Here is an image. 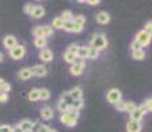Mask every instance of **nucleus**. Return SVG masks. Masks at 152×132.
Listing matches in <instances>:
<instances>
[{"label":"nucleus","instance_id":"nucleus-1","mask_svg":"<svg viewBox=\"0 0 152 132\" xmlns=\"http://www.w3.org/2000/svg\"><path fill=\"white\" fill-rule=\"evenodd\" d=\"M90 46L94 49H97L98 52L104 50L107 48V39L103 33H95L90 39Z\"/></svg>","mask_w":152,"mask_h":132},{"label":"nucleus","instance_id":"nucleus-2","mask_svg":"<svg viewBox=\"0 0 152 132\" xmlns=\"http://www.w3.org/2000/svg\"><path fill=\"white\" fill-rule=\"evenodd\" d=\"M8 52H10V57L12 58V60L19 61L25 55V53H27V48H25L24 45H21V44H17L15 48H12L11 50H8Z\"/></svg>","mask_w":152,"mask_h":132},{"label":"nucleus","instance_id":"nucleus-3","mask_svg":"<svg viewBox=\"0 0 152 132\" xmlns=\"http://www.w3.org/2000/svg\"><path fill=\"white\" fill-rule=\"evenodd\" d=\"M135 41L140 45V48H143V46H148L151 44V34L147 33V32H144V31H140V32L136 33Z\"/></svg>","mask_w":152,"mask_h":132},{"label":"nucleus","instance_id":"nucleus-4","mask_svg":"<svg viewBox=\"0 0 152 132\" xmlns=\"http://www.w3.org/2000/svg\"><path fill=\"white\" fill-rule=\"evenodd\" d=\"M106 98H107V102H109V103L115 104L116 102L122 101V93L119 89H111V90H109V93H107Z\"/></svg>","mask_w":152,"mask_h":132},{"label":"nucleus","instance_id":"nucleus-5","mask_svg":"<svg viewBox=\"0 0 152 132\" xmlns=\"http://www.w3.org/2000/svg\"><path fill=\"white\" fill-rule=\"evenodd\" d=\"M60 122L62 123L64 125H66V127H75V125H77V119L72 118V116H70L68 112L61 114V116H60Z\"/></svg>","mask_w":152,"mask_h":132},{"label":"nucleus","instance_id":"nucleus-6","mask_svg":"<svg viewBox=\"0 0 152 132\" xmlns=\"http://www.w3.org/2000/svg\"><path fill=\"white\" fill-rule=\"evenodd\" d=\"M16 45H17V40L12 34H8V36H5L4 39H3V46H4L7 50H11V49L15 48Z\"/></svg>","mask_w":152,"mask_h":132},{"label":"nucleus","instance_id":"nucleus-7","mask_svg":"<svg viewBox=\"0 0 152 132\" xmlns=\"http://www.w3.org/2000/svg\"><path fill=\"white\" fill-rule=\"evenodd\" d=\"M39 57H40V60H41L42 62H50V61L53 60V52H52L50 49H48V48H44V49L40 50Z\"/></svg>","mask_w":152,"mask_h":132},{"label":"nucleus","instance_id":"nucleus-8","mask_svg":"<svg viewBox=\"0 0 152 132\" xmlns=\"http://www.w3.org/2000/svg\"><path fill=\"white\" fill-rule=\"evenodd\" d=\"M32 75H36V77H45L48 74V69L44 65H34L33 67H31Z\"/></svg>","mask_w":152,"mask_h":132},{"label":"nucleus","instance_id":"nucleus-9","mask_svg":"<svg viewBox=\"0 0 152 132\" xmlns=\"http://www.w3.org/2000/svg\"><path fill=\"white\" fill-rule=\"evenodd\" d=\"M53 115H54V111L52 107H49V106H45V107L41 108V112H40V116H41V119L44 120H50L53 119Z\"/></svg>","mask_w":152,"mask_h":132},{"label":"nucleus","instance_id":"nucleus-10","mask_svg":"<svg viewBox=\"0 0 152 132\" xmlns=\"http://www.w3.org/2000/svg\"><path fill=\"white\" fill-rule=\"evenodd\" d=\"M95 20H97L98 24H101V25H106V24H109V23H110L111 17H110V15L107 13V12L102 11V12H99L97 16H95Z\"/></svg>","mask_w":152,"mask_h":132},{"label":"nucleus","instance_id":"nucleus-11","mask_svg":"<svg viewBox=\"0 0 152 132\" xmlns=\"http://www.w3.org/2000/svg\"><path fill=\"white\" fill-rule=\"evenodd\" d=\"M126 130H127V132H142V123L130 120L126 125Z\"/></svg>","mask_w":152,"mask_h":132},{"label":"nucleus","instance_id":"nucleus-12","mask_svg":"<svg viewBox=\"0 0 152 132\" xmlns=\"http://www.w3.org/2000/svg\"><path fill=\"white\" fill-rule=\"evenodd\" d=\"M85 63H73L70 66V74L72 75H81L85 70Z\"/></svg>","mask_w":152,"mask_h":132},{"label":"nucleus","instance_id":"nucleus-13","mask_svg":"<svg viewBox=\"0 0 152 132\" xmlns=\"http://www.w3.org/2000/svg\"><path fill=\"white\" fill-rule=\"evenodd\" d=\"M17 77H19L20 79H23V81H28V79H31L32 77H33V75H32V71H31V67H23V69L17 73Z\"/></svg>","mask_w":152,"mask_h":132},{"label":"nucleus","instance_id":"nucleus-14","mask_svg":"<svg viewBox=\"0 0 152 132\" xmlns=\"http://www.w3.org/2000/svg\"><path fill=\"white\" fill-rule=\"evenodd\" d=\"M31 16L33 17V19H41V17H44L45 16V9H44V7L42 5H34Z\"/></svg>","mask_w":152,"mask_h":132},{"label":"nucleus","instance_id":"nucleus-15","mask_svg":"<svg viewBox=\"0 0 152 132\" xmlns=\"http://www.w3.org/2000/svg\"><path fill=\"white\" fill-rule=\"evenodd\" d=\"M32 124H33V120H31V119H23V120H20L17 125H19L20 130H21L23 132H29V131H31Z\"/></svg>","mask_w":152,"mask_h":132},{"label":"nucleus","instance_id":"nucleus-16","mask_svg":"<svg viewBox=\"0 0 152 132\" xmlns=\"http://www.w3.org/2000/svg\"><path fill=\"white\" fill-rule=\"evenodd\" d=\"M130 116H131V120H134V122H142L144 114L140 111V108H139V106H138V107H136L135 110H134L130 114Z\"/></svg>","mask_w":152,"mask_h":132},{"label":"nucleus","instance_id":"nucleus-17","mask_svg":"<svg viewBox=\"0 0 152 132\" xmlns=\"http://www.w3.org/2000/svg\"><path fill=\"white\" fill-rule=\"evenodd\" d=\"M69 95H70V98H72V101L81 99L82 98V90H81V87H73L69 91Z\"/></svg>","mask_w":152,"mask_h":132},{"label":"nucleus","instance_id":"nucleus-18","mask_svg":"<svg viewBox=\"0 0 152 132\" xmlns=\"http://www.w3.org/2000/svg\"><path fill=\"white\" fill-rule=\"evenodd\" d=\"M33 44H34V46L36 48H39L40 50L44 48H46V44H48V41H46V39H44V37H36L33 41Z\"/></svg>","mask_w":152,"mask_h":132},{"label":"nucleus","instance_id":"nucleus-19","mask_svg":"<svg viewBox=\"0 0 152 132\" xmlns=\"http://www.w3.org/2000/svg\"><path fill=\"white\" fill-rule=\"evenodd\" d=\"M87 53H89V46H81L80 45L75 57H80V58H82V60H85V58H87Z\"/></svg>","mask_w":152,"mask_h":132},{"label":"nucleus","instance_id":"nucleus-20","mask_svg":"<svg viewBox=\"0 0 152 132\" xmlns=\"http://www.w3.org/2000/svg\"><path fill=\"white\" fill-rule=\"evenodd\" d=\"M50 98V91L48 89H39V101H48Z\"/></svg>","mask_w":152,"mask_h":132},{"label":"nucleus","instance_id":"nucleus-21","mask_svg":"<svg viewBox=\"0 0 152 132\" xmlns=\"http://www.w3.org/2000/svg\"><path fill=\"white\" fill-rule=\"evenodd\" d=\"M132 58L136 61H143L145 58V52L143 49H139V50H134L132 52Z\"/></svg>","mask_w":152,"mask_h":132},{"label":"nucleus","instance_id":"nucleus-22","mask_svg":"<svg viewBox=\"0 0 152 132\" xmlns=\"http://www.w3.org/2000/svg\"><path fill=\"white\" fill-rule=\"evenodd\" d=\"M73 23H74V24H77V25L83 26L85 24H86V17H85L83 15H77V16L73 17Z\"/></svg>","mask_w":152,"mask_h":132},{"label":"nucleus","instance_id":"nucleus-23","mask_svg":"<svg viewBox=\"0 0 152 132\" xmlns=\"http://www.w3.org/2000/svg\"><path fill=\"white\" fill-rule=\"evenodd\" d=\"M82 107H83V99L82 98H81V99H75V101H73L72 104H70V108L77 110V111H80Z\"/></svg>","mask_w":152,"mask_h":132},{"label":"nucleus","instance_id":"nucleus-24","mask_svg":"<svg viewBox=\"0 0 152 132\" xmlns=\"http://www.w3.org/2000/svg\"><path fill=\"white\" fill-rule=\"evenodd\" d=\"M52 28L53 29H62L64 26V21L61 20V17H54L53 20H52Z\"/></svg>","mask_w":152,"mask_h":132},{"label":"nucleus","instance_id":"nucleus-25","mask_svg":"<svg viewBox=\"0 0 152 132\" xmlns=\"http://www.w3.org/2000/svg\"><path fill=\"white\" fill-rule=\"evenodd\" d=\"M60 17H61V20H62L64 23H66V21H72L74 16H73V12H72V11H64V12L61 13Z\"/></svg>","mask_w":152,"mask_h":132},{"label":"nucleus","instance_id":"nucleus-26","mask_svg":"<svg viewBox=\"0 0 152 132\" xmlns=\"http://www.w3.org/2000/svg\"><path fill=\"white\" fill-rule=\"evenodd\" d=\"M28 99L31 102H37L39 101V89H32L28 94Z\"/></svg>","mask_w":152,"mask_h":132},{"label":"nucleus","instance_id":"nucleus-27","mask_svg":"<svg viewBox=\"0 0 152 132\" xmlns=\"http://www.w3.org/2000/svg\"><path fill=\"white\" fill-rule=\"evenodd\" d=\"M69 107H70V106H69V104H66L65 102H62V101H58V102H57V110L60 111L61 114L68 112Z\"/></svg>","mask_w":152,"mask_h":132},{"label":"nucleus","instance_id":"nucleus-28","mask_svg":"<svg viewBox=\"0 0 152 132\" xmlns=\"http://www.w3.org/2000/svg\"><path fill=\"white\" fill-rule=\"evenodd\" d=\"M98 57H99V52L97 50V49H94V48H91V46H89L87 58H89V60H97Z\"/></svg>","mask_w":152,"mask_h":132},{"label":"nucleus","instance_id":"nucleus-29","mask_svg":"<svg viewBox=\"0 0 152 132\" xmlns=\"http://www.w3.org/2000/svg\"><path fill=\"white\" fill-rule=\"evenodd\" d=\"M42 32H44V39L50 37L53 34V28L50 25H42Z\"/></svg>","mask_w":152,"mask_h":132},{"label":"nucleus","instance_id":"nucleus-30","mask_svg":"<svg viewBox=\"0 0 152 132\" xmlns=\"http://www.w3.org/2000/svg\"><path fill=\"white\" fill-rule=\"evenodd\" d=\"M60 101H62V102H65L66 104H72V98H70V95H69V91H65V93H62L61 94V96H60Z\"/></svg>","mask_w":152,"mask_h":132},{"label":"nucleus","instance_id":"nucleus-31","mask_svg":"<svg viewBox=\"0 0 152 132\" xmlns=\"http://www.w3.org/2000/svg\"><path fill=\"white\" fill-rule=\"evenodd\" d=\"M64 60H65V62H68V63H73L74 62V60H75V54H72V53H69V52H65L64 53Z\"/></svg>","mask_w":152,"mask_h":132},{"label":"nucleus","instance_id":"nucleus-32","mask_svg":"<svg viewBox=\"0 0 152 132\" xmlns=\"http://www.w3.org/2000/svg\"><path fill=\"white\" fill-rule=\"evenodd\" d=\"M33 36L34 37H44V32H42V25H37L33 29Z\"/></svg>","mask_w":152,"mask_h":132},{"label":"nucleus","instance_id":"nucleus-33","mask_svg":"<svg viewBox=\"0 0 152 132\" xmlns=\"http://www.w3.org/2000/svg\"><path fill=\"white\" fill-rule=\"evenodd\" d=\"M115 108H116V111H121V112H126V102L124 101H119V102H116L115 104Z\"/></svg>","mask_w":152,"mask_h":132},{"label":"nucleus","instance_id":"nucleus-34","mask_svg":"<svg viewBox=\"0 0 152 132\" xmlns=\"http://www.w3.org/2000/svg\"><path fill=\"white\" fill-rule=\"evenodd\" d=\"M136 107H138V106L134 103V102H126V112H130L131 114Z\"/></svg>","mask_w":152,"mask_h":132},{"label":"nucleus","instance_id":"nucleus-35","mask_svg":"<svg viewBox=\"0 0 152 132\" xmlns=\"http://www.w3.org/2000/svg\"><path fill=\"white\" fill-rule=\"evenodd\" d=\"M62 29H65L66 32H73V29H74V23H73V20H72V21H66V23H64Z\"/></svg>","mask_w":152,"mask_h":132},{"label":"nucleus","instance_id":"nucleus-36","mask_svg":"<svg viewBox=\"0 0 152 132\" xmlns=\"http://www.w3.org/2000/svg\"><path fill=\"white\" fill-rule=\"evenodd\" d=\"M78 48H80V45H78V44H72V45H69V48H68V50H66V52L72 53V54H77Z\"/></svg>","mask_w":152,"mask_h":132},{"label":"nucleus","instance_id":"nucleus-37","mask_svg":"<svg viewBox=\"0 0 152 132\" xmlns=\"http://www.w3.org/2000/svg\"><path fill=\"white\" fill-rule=\"evenodd\" d=\"M41 124H42L41 122H33V124H32L31 131H29V132H39L40 131V127H41Z\"/></svg>","mask_w":152,"mask_h":132},{"label":"nucleus","instance_id":"nucleus-38","mask_svg":"<svg viewBox=\"0 0 152 132\" xmlns=\"http://www.w3.org/2000/svg\"><path fill=\"white\" fill-rule=\"evenodd\" d=\"M68 114L72 116V118H74V119H77V120H78V118H80V111L73 110V108H70V107H69V110H68Z\"/></svg>","mask_w":152,"mask_h":132},{"label":"nucleus","instance_id":"nucleus-39","mask_svg":"<svg viewBox=\"0 0 152 132\" xmlns=\"http://www.w3.org/2000/svg\"><path fill=\"white\" fill-rule=\"evenodd\" d=\"M8 99H10V95L7 93H1L0 91V103H7Z\"/></svg>","mask_w":152,"mask_h":132},{"label":"nucleus","instance_id":"nucleus-40","mask_svg":"<svg viewBox=\"0 0 152 132\" xmlns=\"http://www.w3.org/2000/svg\"><path fill=\"white\" fill-rule=\"evenodd\" d=\"M33 8H34V5H33V4H31V3H28V4H25V5H24V12L27 13V15H31V13H32V11H33Z\"/></svg>","mask_w":152,"mask_h":132},{"label":"nucleus","instance_id":"nucleus-41","mask_svg":"<svg viewBox=\"0 0 152 132\" xmlns=\"http://www.w3.org/2000/svg\"><path fill=\"white\" fill-rule=\"evenodd\" d=\"M0 91H1V93H7V94H8V93L11 91V85L8 83V82H5V83L1 87H0Z\"/></svg>","mask_w":152,"mask_h":132},{"label":"nucleus","instance_id":"nucleus-42","mask_svg":"<svg viewBox=\"0 0 152 132\" xmlns=\"http://www.w3.org/2000/svg\"><path fill=\"white\" fill-rule=\"evenodd\" d=\"M143 106H144V107L148 110V112H151V111H152V99L151 98L145 99V102H144V104H143Z\"/></svg>","mask_w":152,"mask_h":132},{"label":"nucleus","instance_id":"nucleus-43","mask_svg":"<svg viewBox=\"0 0 152 132\" xmlns=\"http://www.w3.org/2000/svg\"><path fill=\"white\" fill-rule=\"evenodd\" d=\"M0 132H12V127L8 124H1L0 125Z\"/></svg>","mask_w":152,"mask_h":132},{"label":"nucleus","instance_id":"nucleus-44","mask_svg":"<svg viewBox=\"0 0 152 132\" xmlns=\"http://www.w3.org/2000/svg\"><path fill=\"white\" fill-rule=\"evenodd\" d=\"M143 31L151 34V31H152V23H151V20H150V21L145 23V26H144V29H143Z\"/></svg>","mask_w":152,"mask_h":132},{"label":"nucleus","instance_id":"nucleus-45","mask_svg":"<svg viewBox=\"0 0 152 132\" xmlns=\"http://www.w3.org/2000/svg\"><path fill=\"white\" fill-rule=\"evenodd\" d=\"M130 48H131V50H139V49H142V48H140V45H139V44L138 42H136V41L135 40H134L132 41V42H131V46H130Z\"/></svg>","mask_w":152,"mask_h":132},{"label":"nucleus","instance_id":"nucleus-46","mask_svg":"<svg viewBox=\"0 0 152 132\" xmlns=\"http://www.w3.org/2000/svg\"><path fill=\"white\" fill-rule=\"evenodd\" d=\"M82 31H83V26L74 24V29H73V32H75V33H80V32H82Z\"/></svg>","mask_w":152,"mask_h":132},{"label":"nucleus","instance_id":"nucleus-47","mask_svg":"<svg viewBox=\"0 0 152 132\" xmlns=\"http://www.w3.org/2000/svg\"><path fill=\"white\" fill-rule=\"evenodd\" d=\"M85 3H87V4H90V5H98L99 3V0H87V1H85Z\"/></svg>","mask_w":152,"mask_h":132},{"label":"nucleus","instance_id":"nucleus-48","mask_svg":"<svg viewBox=\"0 0 152 132\" xmlns=\"http://www.w3.org/2000/svg\"><path fill=\"white\" fill-rule=\"evenodd\" d=\"M73 63H85V60H82V58H80V57H75V60H74V62Z\"/></svg>","mask_w":152,"mask_h":132},{"label":"nucleus","instance_id":"nucleus-49","mask_svg":"<svg viewBox=\"0 0 152 132\" xmlns=\"http://www.w3.org/2000/svg\"><path fill=\"white\" fill-rule=\"evenodd\" d=\"M48 130H49L48 125H44V124H41V127H40V131H39V132H46Z\"/></svg>","mask_w":152,"mask_h":132},{"label":"nucleus","instance_id":"nucleus-50","mask_svg":"<svg viewBox=\"0 0 152 132\" xmlns=\"http://www.w3.org/2000/svg\"><path fill=\"white\" fill-rule=\"evenodd\" d=\"M139 108H140V111H142V112L144 114V115H145V114H148V110H147V108H145L143 104H142V106H139Z\"/></svg>","mask_w":152,"mask_h":132},{"label":"nucleus","instance_id":"nucleus-51","mask_svg":"<svg viewBox=\"0 0 152 132\" xmlns=\"http://www.w3.org/2000/svg\"><path fill=\"white\" fill-rule=\"evenodd\" d=\"M12 132H23V131L20 130L19 125H15V127H12Z\"/></svg>","mask_w":152,"mask_h":132},{"label":"nucleus","instance_id":"nucleus-52","mask_svg":"<svg viewBox=\"0 0 152 132\" xmlns=\"http://www.w3.org/2000/svg\"><path fill=\"white\" fill-rule=\"evenodd\" d=\"M3 61H4V54L0 52V62H3Z\"/></svg>","mask_w":152,"mask_h":132},{"label":"nucleus","instance_id":"nucleus-53","mask_svg":"<svg viewBox=\"0 0 152 132\" xmlns=\"http://www.w3.org/2000/svg\"><path fill=\"white\" fill-rule=\"evenodd\" d=\"M46 132H58V131H57V130H54V128H50V127H49V130L46 131Z\"/></svg>","mask_w":152,"mask_h":132},{"label":"nucleus","instance_id":"nucleus-54","mask_svg":"<svg viewBox=\"0 0 152 132\" xmlns=\"http://www.w3.org/2000/svg\"><path fill=\"white\" fill-rule=\"evenodd\" d=\"M4 83H5V81H4V79H3V78H0V87H1Z\"/></svg>","mask_w":152,"mask_h":132}]
</instances>
